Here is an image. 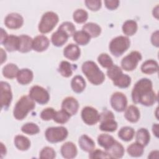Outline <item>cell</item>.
<instances>
[{
    "mask_svg": "<svg viewBox=\"0 0 159 159\" xmlns=\"http://www.w3.org/2000/svg\"><path fill=\"white\" fill-rule=\"evenodd\" d=\"M2 45H4L6 50L8 52H14L19 50V37L14 35H8L6 39L3 42Z\"/></svg>",
    "mask_w": 159,
    "mask_h": 159,
    "instance_id": "ffe728a7",
    "label": "cell"
},
{
    "mask_svg": "<svg viewBox=\"0 0 159 159\" xmlns=\"http://www.w3.org/2000/svg\"><path fill=\"white\" fill-rule=\"evenodd\" d=\"M24 23L22 16L16 12H12L7 15L4 19V24L11 29H17L21 27Z\"/></svg>",
    "mask_w": 159,
    "mask_h": 159,
    "instance_id": "4fadbf2b",
    "label": "cell"
},
{
    "mask_svg": "<svg viewBox=\"0 0 159 159\" xmlns=\"http://www.w3.org/2000/svg\"><path fill=\"white\" fill-rule=\"evenodd\" d=\"M81 70L88 81L93 84H101L105 80L104 73L93 61H86L84 62L82 65Z\"/></svg>",
    "mask_w": 159,
    "mask_h": 159,
    "instance_id": "7a4b0ae2",
    "label": "cell"
},
{
    "mask_svg": "<svg viewBox=\"0 0 159 159\" xmlns=\"http://www.w3.org/2000/svg\"><path fill=\"white\" fill-rule=\"evenodd\" d=\"M71 116L64 110L61 109L58 111H56L53 117V120L58 124H65L68 121Z\"/></svg>",
    "mask_w": 159,
    "mask_h": 159,
    "instance_id": "60d3db41",
    "label": "cell"
},
{
    "mask_svg": "<svg viewBox=\"0 0 159 159\" xmlns=\"http://www.w3.org/2000/svg\"><path fill=\"white\" fill-rule=\"evenodd\" d=\"M19 37V50L22 53H27L32 48L33 39L27 35H21Z\"/></svg>",
    "mask_w": 159,
    "mask_h": 159,
    "instance_id": "603a6c76",
    "label": "cell"
},
{
    "mask_svg": "<svg viewBox=\"0 0 159 159\" xmlns=\"http://www.w3.org/2000/svg\"><path fill=\"white\" fill-rule=\"evenodd\" d=\"M68 36L63 32L57 30L51 37V41L53 45L56 47H61L64 45L68 40Z\"/></svg>",
    "mask_w": 159,
    "mask_h": 159,
    "instance_id": "4316f807",
    "label": "cell"
},
{
    "mask_svg": "<svg viewBox=\"0 0 159 159\" xmlns=\"http://www.w3.org/2000/svg\"><path fill=\"white\" fill-rule=\"evenodd\" d=\"M150 135L148 130L145 128L139 129L136 133L135 139L136 142L142 145L143 147L147 146L150 142Z\"/></svg>",
    "mask_w": 159,
    "mask_h": 159,
    "instance_id": "484cf974",
    "label": "cell"
},
{
    "mask_svg": "<svg viewBox=\"0 0 159 159\" xmlns=\"http://www.w3.org/2000/svg\"><path fill=\"white\" fill-rule=\"evenodd\" d=\"M153 15L157 19H158V6H157L155 8H153Z\"/></svg>",
    "mask_w": 159,
    "mask_h": 159,
    "instance_id": "9f6ffc18",
    "label": "cell"
},
{
    "mask_svg": "<svg viewBox=\"0 0 159 159\" xmlns=\"http://www.w3.org/2000/svg\"><path fill=\"white\" fill-rule=\"evenodd\" d=\"M1 63L2 64L6 60V53L2 48H1Z\"/></svg>",
    "mask_w": 159,
    "mask_h": 159,
    "instance_id": "f5cc1de1",
    "label": "cell"
},
{
    "mask_svg": "<svg viewBox=\"0 0 159 159\" xmlns=\"http://www.w3.org/2000/svg\"><path fill=\"white\" fill-rule=\"evenodd\" d=\"M141 71L143 73L151 75L158 71V64L153 60H148L143 62L141 66Z\"/></svg>",
    "mask_w": 159,
    "mask_h": 159,
    "instance_id": "cb8c5ba5",
    "label": "cell"
},
{
    "mask_svg": "<svg viewBox=\"0 0 159 159\" xmlns=\"http://www.w3.org/2000/svg\"><path fill=\"white\" fill-rule=\"evenodd\" d=\"M114 114L111 111H105L100 114L99 129L104 132H114L117 128V123L114 120Z\"/></svg>",
    "mask_w": 159,
    "mask_h": 159,
    "instance_id": "52a82bcc",
    "label": "cell"
},
{
    "mask_svg": "<svg viewBox=\"0 0 159 159\" xmlns=\"http://www.w3.org/2000/svg\"><path fill=\"white\" fill-rule=\"evenodd\" d=\"M21 130L23 133L28 135H35L40 132V129L37 124L32 122H28L22 126Z\"/></svg>",
    "mask_w": 159,
    "mask_h": 159,
    "instance_id": "f35d334b",
    "label": "cell"
},
{
    "mask_svg": "<svg viewBox=\"0 0 159 159\" xmlns=\"http://www.w3.org/2000/svg\"><path fill=\"white\" fill-rule=\"evenodd\" d=\"M140 116V111L138 107L134 105H130L125 109L124 117L130 122H137L139 120Z\"/></svg>",
    "mask_w": 159,
    "mask_h": 159,
    "instance_id": "7402d4cb",
    "label": "cell"
},
{
    "mask_svg": "<svg viewBox=\"0 0 159 159\" xmlns=\"http://www.w3.org/2000/svg\"><path fill=\"white\" fill-rule=\"evenodd\" d=\"M58 15L52 11L43 14L39 24V31L42 34H47L52 30L58 22Z\"/></svg>",
    "mask_w": 159,
    "mask_h": 159,
    "instance_id": "5b68a950",
    "label": "cell"
},
{
    "mask_svg": "<svg viewBox=\"0 0 159 159\" xmlns=\"http://www.w3.org/2000/svg\"><path fill=\"white\" fill-rule=\"evenodd\" d=\"M112 82L115 86L119 88H125L129 87V85L130 84L131 78L129 75L122 73Z\"/></svg>",
    "mask_w": 159,
    "mask_h": 159,
    "instance_id": "d590c367",
    "label": "cell"
},
{
    "mask_svg": "<svg viewBox=\"0 0 159 159\" xmlns=\"http://www.w3.org/2000/svg\"><path fill=\"white\" fill-rule=\"evenodd\" d=\"M111 158H120L124 154V148L122 145L116 140V142L106 150Z\"/></svg>",
    "mask_w": 159,
    "mask_h": 159,
    "instance_id": "ac0fdd59",
    "label": "cell"
},
{
    "mask_svg": "<svg viewBox=\"0 0 159 159\" xmlns=\"http://www.w3.org/2000/svg\"><path fill=\"white\" fill-rule=\"evenodd\" d=\"M14 145L16 147L21 151L27 150L30 147L29 139L22 135H17L14 138Z\"/></svg>",
    "mask_w": 159,
    "mask_h": 159,
    "instance_id": "f1b7e54d",
    "label": "cell"
},
{
    "mask_svg": "<svg viewBox=\"0 0 159 159\" xmlns=\"http://www.w3.org/2000/svg\"><path fill=\"white\" fill-rule=\"evenodd\" d=\"M71 87L74 92L80 93L86 88V81L81 76L76 75L71 80Z\"/></svg>",
    "mask_w": 159,
    "mask_h": 159,
    "instance_id": "d4e9b609",
    "label": "cell"
},
{
    "mask_svg": "<svg viewBox=\"0 0 159 159\" xmlns=\"http://www.w3.org/2000/svg\"><path fill=\"white\" fill-rule=\"evenodd\" d=\"M110 102L112 107L116 111L120 112L125 111L127 104V99L125 95L122 93L116 92L112 94Z\"/></svg>",
    "mask_w": 159,
    "mask_h": 159,
    "instance_id": "7c38bea8",
    "label": "cell"
},
{
    "mask_svg": "<svg viewBox=\"0 0 159 159\" xmlns=\"http://www.w3.org/2000/svg\"><path fill=\"white\" fill-rule=\"evenodd\" d=\"M152 131L154 135L157 137H158V124H153L152 126Z\"/></svg>",
    "mask_w": 159,
    "mask_h": 159,
    "instance_id": "db71d44e",
    "label": "cell"
},
{
    "mask_svg": "<svg viewBox=\"0 0 159 159\" xmlns=\"http://www.w3.org/2000/svg\"><path fill=\"white\" fill-rule=\"evenodd\" d=\"M19 71V68L16 65L8 63L2 68V75L6 78L13 79L17 76Z\"/></svg>",
    "mask_w": 159,
    "mask_h": 159,
    "instance_id": "f546056e",
    "label": "cell"
},
{
    "mask_svg": "<svg viewBox=\"0 0 159 159\" xmlns=\"http://www.w3.org/2000/svg\"><path fill=\"white\" fill-rule=\"evenodd\" d=\"M73 37L74 41L80 45H85L88 44L91 39V37L83 30L75 32Z\"/></svg>",
    "mask_w": 159,
    "mask_h": 159,
    "instance_id": "836d02e7",
    "label": "cell"
},
{
    "mask_svg": "<svg viewBox=\"0 0 159 159\" xmlns=\"http://www.w3.org/2000/svg\"><path fill=\"white\" fill-rule=\"evenodd\" d=\"M148 158H152V159H153V158H158V150H155V151H152L150 152V153L149 154L148 157Z\"/></svg>",
    "mask_w": 159,
    "mask_h": 159,
    "instance_id": "816d5d0a",
    "label": "cell"
},
{
    "mask_svg": "<svg viewBox=\"0 0 159 159\" xmlns=\"http://www.w3.org/2000/svg\"><path fill=\"white\" fill-rule=\"evenodd\" d=\"M122 73H123L121 68L116 65H113L107 70V75L112 81Z\"/></svg>",
    "mask_w": 159,
    "mask_h": 159,
    "instance_id": "7bdbcfd3",
    "label": "cell"
},
{
    "mask_svg": "<svg viewBox=\"0 0 159 159\" xmlns=\"http://www.w3.org/2000/svg\"><path fill=\"white\" fill-rule=\"evenodd\" d=\"M7 34L6 33V32L2 29H1V43L2 44L3 43V42L6 39V38L7 37Z\"/></svg>",
    "mask_w": 159,
    "mask_h": 159,
    "instance_id": "f907efd6",
    "label": "cell"
},
{
    "mask_svg": "<svg viewBox=\"0 0 159 159\" xmlns=\"http://www.w3.org/2000/svg\"><path fill=\"white\" fill-rule=\"evenodd\" d=\"M0 88L1 109H6L9 106L12 99L11 88L9 83L5 81H1Z\"/></svg>",
    "mask_w": 159,
    "mask_h": 159,
    "instance_id": "8fae6325",
    "label": "cell"
},
{
    "mask_svg": "<svg viewBox=\"0 0 159 159\" xmlns=\"http://www.w3.org/2000/svg\"><path fill=\"white\" fill-rule=\"evenodd\" d=\"M127 152L128 154L132 157H139L143 155L144 149L142 145L137 142H135L127 147Z\"/></svg>",
    "mask_w": 159,
    "mask_h": 159,
    "instance_id": "e575fe53",
    "label": "cell"
},
{
    "mask_svg": "<svg viewBox=\"0 0 159 159\" xmlns=\"http://www.w3.org/2000/svg\"><path fill=\"white\" fill-rule=\"evenodd\" d=\"M29 97L40 104L47 103L50 99L48 92L42 86L35 85L29 91Z\"/></svg>",
    "mask_w": 159,
    "mask_h": 159,
    "instance_id": "9c48e42d",
    "label": "cell"
},
{
    "mask_svg": "<svg viewBox=\"0 0 159 159\" xmlns=\"http://www.w3.org/2000/svg\"><path fill=\"white\" fill-rule=\"evenodd\" d=\"M119 1L118 0H106L104 4L106 7L109 10H114L119 5Z\"/></svg>",
    "mask_w": 159,
    "mask_h": 159,
    "instance_id": "c3c4849f",
    "label": "cell"
},
{
    "mask_svg": "<svg viewBox=\"0 0 159 159\" xmlns=\"http://www.w3.org/2000/svg\"><path fill=\"white\" fill-rule=\"evenodd\" d=\"M82 30L86 32L91 37H97L101 33V27L96 23L88 22L83 26Z\"/></svg>",
    "mask_w": 159,
    "mask_h": 159,
    "instance_id": "83f0119b",
    "label": "cell"
},
{
    "mask_svg": "<svg viewBox=\"0 0 159 159\" xmlns=\"http://www.w3.org/2000/svg\"><path fill=\"white\" fill-rule=\"evenodd\" d=\"M62 157L66 159L75 158L78 153L76 145L71 142H66L63 143L60 148Z\"/></svg>",
    "mask_w": 159,
    "mask_h": 159,
    "instance_id": "2e32d148",
    "label": "cell"
},
{
    "mask_svg": "<svg viewBox=\"0 0 159 159\" xmlns=\"http://www.w3.org/2000/svg\"><path fill=\"white\" fill-rule=\"evenodd\" d=\"M35 107V102L29 96H23L19 99L14 106L13 116L17 120H23Z\"/></svg>",
    "mask_w": 159,
    "mask_h": 159,
    "instance_id": "3957f363",
    "label": "cell"
},
{
    "mask_svg": "<svg viewBox=\"0 0 159 159\" xmlns=\"http://www.w3.org/2000/svg\"><path fill=\"white\" fill-rule=\"evenodd\" d=\"M81 51L79 47L74 43L68 44L63 50V55L68 59L75 61L80 57Z\"/></svg>",
    "mask_w": 159,
    "mask_h": 159,
    "instance_id": "e0dca14e",
    "label": "cell"
},
{
    "mask_svg": "<svg viewBox=\"0 0 159 159\" xmlns=\"http://www.w3.org/2000/svg\"><path fill=\"white\" fill-rule=\"evenodd\" d=\"M78 144L80 148L86 152H91L95 148V143L93 140L87 135H82L78 140Z\"/></svg>",
    "mask_w": 159,
    "mask_h": 159,
    "instance_id": "d6986e66",
    "label": "cell"
},
{
    "mask_svg": "<svg viewBox=\"0 0 159 159\" xmlns=\"http://www.w3.org/2000/svg\"><path fill=\"white\" fill-rule=\"evenodd\" d=\"M134 129L129 126H125L122 127L118 132V137L125 142L130 141L134 138Z\"/></svg>",
    "mask_w": 159,
    "mask_h": 159,
    "instance_id": "1f68e13d",
    "label": "cell"
},
{
    "mask_svg": "<svg viewBox=\"0 0 159 159\" xmlns=\"http://www.w3.org/2000/svg\"><path fill=\"white\" fill-rule=\"evenodd\" d=\"M73 18L76 23L82 24L87 20L88 18V14L85 10L83 9H78L73 12Z\"/></svg>",
    "mask_w": 159,
    "mask_h": 159,
    "instance_id": "74e56055",
    "label": "cell"
},
{
    "mask_svg": "<svg viewBox=\"0 0 159 159\" xmlns=\"http://www.w3.org/2000/svg\"><path fill=\"white\" fill-rule=\"evenodd\" d=\"M98 61L99 63L104 68H109L114 65L111 57L107 53H102L98 56Z\"/></svg>",
    "mask_w": 159,
    "mask_h": 159,
    "instance_id": "b9f144b4",
    "label": "cell"
},
{
    "mask_svg": "<svg viewBox=\"0 0 159 159\" xmlns=\"http://www.w3.org/2000/svg\"><path fill=\"white\" fill-rule=\"evenodd\" d=\"M58 30L63 32L68 37L74 35L76 32V27L75 25L71 22H64L58 27Z\"/></svg>",
    "mask_w": 159,
    "mask_h": 159,
    "instance_id": "ab89813d",
    "label": "cell"
},
{
    "mask_svg": "<svg viewBox=\"0 0 159 159\" xmlns=\"http://www.w3.org/2000/svg\"><path fill=\"white\" fill-rule=\"evenodd\" d=\"M89 158H111L109 154L106 151H102L99 149L93 150L89 152Z\"/></svg>",
    "mask_w": 159,
    "mask_h": 159,
    "instance_id": "f6af8a7d",
    "label": "cell"
},
{
    "mask_svg": "<svg viewBox=\"0 0 159 159\" xmlns=\"http://www.w3.org/2000/svg\"><path fill=\"white\" fill-rule=\"evenodd\" d=\"M67 129L62 126L51 127L47 129L45 136L47 140L50 143H57L63 141L68 137Z\"/></svg>",
    "mask_w": 159,
    "mask_h": 159,
    "instance_id": "8992f818",
    "label": "cell"
},
{
    "mask_svg": "<svg viewBox=\"0 0 159 159\" xmlns=\"http://www.w3.org/2000/svg\"><path fill=\"white\" fill-rule=\"evenodd\" d=\"M84 3L86 7L92 11H97L101 7L100 0H86Z\"/></svg>",
    "mask_w": 159,
    "mask_h": 159,
    "instance_id": "7dc6e473",
    "label": "cell"
},
{
    "mask_svg": "<svg viewBox=\"0 0 159 159\" xmlns=\"http://www.w3.org/2000/svg\"><path fill=\"white\" fill-rule=\"evenodd\" d=\"M16 77L19 83L22 85H26L32 81L34 75L30 70L22 68L19 71Z\"/></svg>",
    "mask_w": 159,
    "mask_h": 159,
    "instance_id": "44dd1931",
    "label": "cell"
},
{
    "mask_svg": "<svg viewBox=\"0 0 159 159\" xmlns=\"http://www.w3.org/2000/svg\"><path fill=\"white\" fill-rule=\"evenodd\" d=\"M58 71L60 73L61 75V76L65 78L70 77L72 75L73 73L71 65L67 61H61L59 65Z\"/></svg>",
    "mask_w": 159,
    "mask_h": 159,
    "instance_id": "8d00e7d4",
    "label": "cell"
},
{
    "mask_svg": "<svg viewBox=\"0 0 159 159\" xmlns=\"http://www.w3.org/2000/svg\"><path fill=\"white\" fill-rule=\"evenodd\" d=\"M56 157V152L53 148L45 147L40 152L39 157L42 159H53Z\"/></svg>",
    "mask_w": 159,
    "mask_h": 159,
    "instance_id": "ee69618b",
    "label": "cell"
},
{
    "mask_svg": "<svg viewBox=\"0 0 159 159\" xmlns=\"http://www.w3.org/2000/svg\"><path fill=\"white\" fill-rule=\"evenodd\" d=\"M115 142L116 140L113 137L107 134H102L98 137V144L103 147L105 150H107Z\"/></svg>",
    "mask_w": 159,
    "mask_h": 159,
    "instance_id": "d6a6232c",
    "label": "cell"
},
{
    "mask_svg": "<svg viewBox=\"0 0 159 159\" xmlns=\"http://www.w3.org/2000/svg\"><path fill=\"white\" fill-rule=\"evenodd\" d=\"M122 32L127 36H132L134 35L138 29L137 22L134 20H126L122 25Z\"/></svg>",
    "mask_w": 159,
    "mask_h": 159,
    "instance_id": "4dcf8cb0",
    "label": "cell"
},
{
    "mask_svg": "<svg viewBox=\"0 0 159 159\" xmlns=\"http://www.w3.org/2000/svg\"><path fill=\"white\" fill-rule=\"evenodd\" d=\"M49 40L46 36L43 35H39L33 39L32 48L36 52H42L47 49L49 46Z\"/></svg>",
    "mask_w": 159,
    "mask_h": 159,
    "instance_id": "9a60e30c",
    "label": "cell"
},
{
    "mask_svg": "<svg viewBox=\"0 0 159 159\" xmlns=\"http://www.w3.org/2000/svg\"><path fill=\"white\" fill-rule=\"evenodd\" d=\"M151 42L152 43L158 47V44H159V42H158V30H156L155 32H154L152 36H151Z\"/></svg>",
    "mask_w": 159,
    "mask_h": 159,
    "instance_id": "681fc988",
    "label": "cell"
},
{
    "mask_svg": "<svg viewBox=\"0 0 159 159\" xmlns=\"http://www.w3.org/2000/svg\"><path fill=\"white\" fill-rule=\"evenodd\" d=\"M142 60V55L138 51L131 52L124 57L121 61V66L123 70L130 71L136 68L139 62Z\"/></svg>",
    "mask_w": 159,
    "mask_h": 159,
    "instance_id": "ba28073f",
    "label": "cell"
},
{
    "mask_svg": "<svg viewBox=\"0 0 159 159\" xmlns=\"http://www.w3.org/2000/svg\"><path fill=\"white\" fill-rule=\"evenodd\" d=\"M81 118L85 124L93 125L99 121L100 114L94 107L86 106L81 111Z\"/></svg>",
    "mask_w": 159,
    "mask_h": 159,
    "instance_id": "30bf717a",
    "label": "cell"
},
{
    "mask_svg": "<svg viewBox=\"0 0 159 159\" xmlns=\"http://www.w3.org/2000/svg\"><path fill=\"white\" fill-rule=\"evenodd\" d=\"M6 154V148L4 145V144L1 142V157L2 158L4 155Z\"/></svg>",
    "mask_w": 159,
    "mask_h": 159,
    "instance_id": "11a10c76",
    "label": "cell"
},
{
    "mask_svg": "<svg viewBox=\"0 0 159 159\" xmlns=\"http://www.w3.org/2000/svg\"><path fill=\"white\" fill-rule=\"evenodd\" d=\"M132 101L145 106H152L157 100V96L153 90L152 82L148 78L139 80L132 91Z\"/></svg>",
    "mask_w": 159,
    "mask_h": 159,
    "instance_id": "6da1fadb",
    "label": "cell"
},
{
    "mask_svg": "<svg viewBox=\"0 0 159 159\" xmlns=\"http://www.w3.org/2000/svg\"><path fill=\"white\" fill-rule=\"evenodd\" d=\"M79 104L73 97H66L61 103V109L66 111L71 116L76 114L78 111Z\"/></svg>",
    "mask_w": 159,
    "mask_h": 159,
    "instance_id": "5bb4252c",
    "label": "cell"
},
{
    "mask_svg": "<svg viewBox=\"0 0 159 159\" xmlns=\"http://www.w3.org/2000/svg\"><path fill=\"white\" fill-rule=\"evenodd\" d=\"M130 42L127 37L120 35L114 38L109 43V50L115 57L122 55L130 47Z\"/></svg>",
    "mask_w": 159,
    "mask_h": 159,
    "instance_id": "277c9868",
    "label": "cell"
},
{
    "mask_svg": "<svg viewBox=\"0 0 159 159\" xmlns=\"http://www.w3.org/2000/svg\"><path fill=\"white\" fill-rule=\"evenodd\" d=\"M56 111L52 107L44 109L40 113V118L43 120H50L53 119Z\"/></svg>",
    "mask_w": 159,
    "mask_h": 159,
    "instance_id": "bcb514c9",
    "label": "cell"
}]
</instances>
